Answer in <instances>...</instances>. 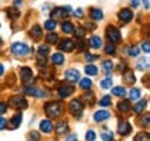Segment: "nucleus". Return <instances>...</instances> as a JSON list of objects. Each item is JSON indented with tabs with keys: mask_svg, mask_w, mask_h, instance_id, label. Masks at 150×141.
I'll use <instances>...</instances> for the list:
<instances>
[{
	"mask_svg": "<svg viewBox=\"0 0 150 141\" xmlns=\"http://www.w3.org/2000/svg\"><path fill=\"white\" fill-rule=\"evenodd\" d=\"M46 41H47L49 44H57L59 37H57V34L56 32H49L47 37H46Z\"/></svg>",
	"mask_w": 150,
	"mask_h": 141,
	"instance_id": "nucleus-29",
	"label": "nucleus"
},
{
	"mask_svg": "<svg viewBox=\"0 0 150 141\" xmlns=\"http://www.w3.org/2000/svg\"><path fill=\"white\" fill-rule=\"evenodd\" d=\"M85 57H86V60H95V59H97V56H93V54H91V53H86Z\"/></svg>",
	"mask_w": 150,
	"mask_h": 141,
	"instance_id": "nucleus-47",
	"label": "nucleus"
},
{
	"mask_svg": "<svg viewBox=\"0 0 150 141\" xmlns=\"http://www.w3.org/2000/svg\"><path fill=\"white\" fill-rule=\"evenodd\" d=\"M61 28H63V31H64L65 34H71L72 31H75L74 25H72L71 22H63V25H61Z\"/></svg>",
	"mask_w": 150,
	"mask_h": 141,
	"instance_id": "nucleus-32",
	"label": "nucleus"
},
{
	"mask_svg": "<svg viewBox=\"0 0 150 141\" xmlns=\"http://www.w3.org/2000/svg\"><path fill=\"white\" fill-rule=\"evenodd\" d=\"M72 92H74V87H72V85H65L64 84V85H61V87L59 88V94L61 98L70 97Z\"/></svg>",
	"mask_w": 150,
	"mask_h": 141,
	"instance_id": "nucleus-13",
	"label": "nucleus"
},
{
	"mask_svg": "<svg viewBox=\"0 0 150 141\" xmlns=\"http://www.w3.org/2000/svg\"><path fill=\"white\" fill-rule=\"evenodd\" d=\"M0 46H1V39H0Z\"/></svg>",
	"mask_w": 150,
	"mask_h": 141,
	"instance_id": "nucleus-55",
	"label": "nucleus"
},
{
	"mask_svg": "<svg viewBox=\"0 0 150 141\" xmlns=\"http://www.w3.org/2000/svg\"><path fill=\"white\" fill-rule=\"evenodd\" d=\"M91 46L93 49H100L103 46L102 38H100V37H92L91 38Z\"/></svg>",
	"mask_w": 150,
	"mask_h": 141,
	"instance_id": "nucleus-17",
	"label": "nucleus"
},
{
	"mask_svg": "<svg viewBox=\"0 0 150 141\" xmlns=\"http://www.w3.org/2000/svg\"><path fill=\"white\" fill-rule=\"evenodd\" d=\"M118 17H120V20L124 22H129L132 18H134V13L129 10V9H124L118 13Z\"/></svg>",
	"mask_w": 150,
	"mask_h": 141,
	"instance_id": "nucleus-10",
	"label": "nucleus"
},
{
	"mask_svg": "<svg viewBox=\"0 0 150 141\" xmlns=\"http://www.w3.org/2000/svg\"><path fill=\"white\" fill-rule=\"evenodd\" d=\"M59 48L61 50H65V52H71L74 49V42L71 39H63L61 42L59 44Z\"/></svg>",
	"mask_w": 150,
	"mask_h": 141,
	"instance_id": "nucleus-14",
	"label": "nucleus"
},
{
	"mask_svg": "<svg viewBox=\"0 0 150 141\" xmlns=\"http://www.w3.org/2000/svg\"><path fill=\"white\" fill-rule=\"evenodd\" d=\"M11 50H13V53L17 54V56H25V54H28V52H29V48H28L27 44L16 42V44H13V46H11Z\"/></svg>",
	"mask_w": 150,
	"mask_h": 141,
	"instance_id": "nucleus-3",
	"label": "nucleus"
},
{
	"mask_svg": "<svg viewBox=\"0 0 150 141\" xmlns=\"http://www.w3.org/2000/svg\"><path fill=\"white\" fill-rule=\"evenodd\" d=\"M71 7H57L54 9L53 13H52V17H53V21L54 20H64L65 17L70 14Z\"/></svg>",
	"mask_w": 150,
	"mask_h": 141,
	"instance_id": "nucleus-4",
	"label": "nucleus"
},
{
	"mask_svg": "<svg viewBox=\"0 0 150 141\" xmlns=\"http://www.w3.org/2000/svg\"><path fill=\"white\" fill-rule=\"evenodd\" d=\"M85 138H86V141H95V140H96V134H95V131H93V130H88Z\"/></svg>",
	"mask_w": 150,
	"mask_h": 141,
	"instance_id": "nucleus-39",
	"label": "nucleus"
},
{
	"mask_svg": "<svg viewBox=\"0 0 150 141\" xmlns=\"http://www.w3.org/2000/svg\"><path fill=\"white\" fill-rule=\"evenodd\" d=\"M125 69H127L125 63H121V64H120V70H125Z\"/></svg>",
	"mask_w": 150,
	"mask_h": 141,
	"instance_id": "nucleus-52",
	"label": "nucleus"
},
{
	"mask_svg": "<svg viewBox=\"0 0 150 141\" xmlns=\"http://www.w3.org/2000/svg\"><path fill=\"white\" fill-rule=\"evenodd\" d=\"M108 117H110V112L108 110H99V112H96V113L93 115V119L97 123H102L104 120H107Z\"/></svg>",
	"mask_w": 150,
	"mask_h": 141,
	"instance_id": "nucleus-11",
	"label": "nucleus"
},
{
	"mask_svg": "<svg viewBox=\"0 0 150 141\" xmlns=\"http://www.w3.org/2000/svg\"><path fill=\"white\" fill-rule=\"evenodd\" d=\"M6 110H7V105H6V103H1V102H0V115L6 113Z\"/></svg>",
	"mask_w": 150,
	"mask_h": 141,
	"instance_id": "nucleus-45",
	"label": "nucleus"
},
{
	"mask_svg": "<svg viewBox=\"0 0 150 141\" xmlns=\"http://www.w3.org/2000/svg\"><path fill=\"white\" fill-rule=\"evenodd\" d=\"M79 85H81V88H83V89H89V88L92 87V81L86 77V78H82V80H81Z\"/></svg>",
	"mask_w": 150,
	"mask_h": 141,
	"instance_id": "nucleus-33",
	"label": "nucleus"
},
{
	"mask_svg": "<svg viewBox=\"0 0 150 141\" xmlns=\"http://www.w3.org/2000/svg\"><path fill=\"white\" fill-rule=\"evenodd\" d=\"M42 28L39 27V25H35V27H32V29H31V37L35 39H40V37H42Z\"/></svg>",
	"mask_w": 150,
	"mask_h": 141,
	"instance_id": "nucleus-19",
	"label": "nucleus"
},
{
	"mask_svg": "<svg viewBox=\"0 0 150 141\" xmlns=\"http://www.w3.org/2000/svg\"><path fill=\"white\" fill-rule=\"evenodd\" d=\"M45 28L49 29V31H54V29H56V21H53V20H47V21L45 22Z\"/></svg>",
	"mask_w": 150,
	"mask_h": 141,
	"instance_id": "nucleus-35",
	"label": "nucleus"
},
{
	"mask_svg": "<svg viewBox=\"0 0 150 141\" xmlns=\"http://www.w3.org/2000/svg\"><path fill=\"white\" fill-rule=\"evenodd\" d=\"M76 138H78V137H76V134H71V136L68 137L65 141H76Z\"/></svg>",
	"mask_w": 150,
	"mask_h": 141,
	"instance_id": "nucleus-49",
	"label": "nucleus"
},
{
	"mask_svg": "<svg viewBox=\"0 0 150 141\" xmlns=\"http://www.w3.org/2000/svg\"><path fill=\"white\" fill-rule=\"evenodd\" d=\"M78 48H79V49H83V48H85V44H83L82 41H79V42H78Z\"/></svg>",
	"mask_w": 150,
	"mask_h": 141,
	"instance_id": "nucleus-51",
	"label": "nucleus"
},
{
	"mask_svg": "<svg viewBox=\"0 0 150 141\" xmlns=\"http://www.w3.org/2000/svg\"><path fill=\"white\" fill-rule=\"evenodd\" d=\"M103 70H104L108 74V73L112 70V62H110V60H106V62L103 63Z\"/></svg>",
	"mask_w": 150,
	"mask_h": 141,
	"instance_id": "nucleus-37",
	"label": "nucleus"
},
{
	"mask_svg": "<svg viewBox=\"0 0 150 141\" xmlns=\"http://www.w3.org/2000/svg\"><path fill=\"white\" fill-rule=\"evenodd\" d=\"M3 71H4V67H3V64H0V76L3 74Z\"/></svg>",
	"mask_w": 150,
	"mask_h": 141,
	"instance_id": "nucleus-53",
	"label": "nucleus"
},
{
	"mask_svg": "<svg viewBox=\"0 0 150 141\" xmlns=\"http://www.w3.org/2000/svg\"><path fill=\"white\" fill-rule=\"evenodd\" d=\"M146 103H147V102H146L145 99H143V101H139V102H138V103H136V105H135V106H134L135 113H140V112H142V110L145 109Z\"/></svg>",
	"mask_w": 150,
	"mask_h": 141,
	"instance_id": "nucleus-28",
	"label": "nucleus"
},
{
	"mask_svg": "<svg viewBox=\"0 0 150 141\" xmlns=\"http://www.w3.org/2000/svg\"><path fill=\"white\" fill-rule=\"evenodd\" d=\"M129 131H131V125L127 120H120V123H118V133L121 136H128Z\"/></svg>",
	"mask_w": 150,
	"mask_h": 141,
	"instance_id": "nucleus-9",
	"label": "nucleus"
},
{
	"mask_svg": "<svg viewBox=\"0 0 150 141\" xmlns=\"http://www.w3.org/2000/svg\"><path fill=\"white\" fill-rule=\"evenodd\" d=\"M100 85H102L104 89H107V88H110L112 85V80L110 78V77H107V78H104V80L100 82Z\"/></svg>",
	"mask_w": 150,
	"mask_h": 141,
	"instance_id": "nucleus-36",
	"label": "nucleus"
},
{
	"mask_svg": "<svg viewBox=\"0 0 150 141\" xmlns=\"http://www.w3.org/2000/svg\"><path fill=\"white\" fill-rule=\"evenodd\" d=\"M124 81L127 82V84H134L135 82V76L132 71H127L125 73V76H124Z\"/></svg>",
	"mask_w": 150,
	"mask_h": 141,
	"instance_id": "nucleus-26",
	"label": "nucleus"
},
{
	"mask_svg": "<svg viewBox=\"0 0 150 141\" xmlns=\"http://www.w3.org/2000/svg\"><path fill=\"white\" fill-rule=\"evenodd\" d=\"M85 73L88 76H96L97 74V67L95 64H88L85 67Z\"/></svg>",
	"mask_w": 150,
	"mask_h": 141,
	"instance_id": "nucleus-22",
	"label": "nucleus"
},
{
	"mask_svg": "<svg viewBox=\"0 0 150 141\" xmlns=\"http://www.w3.org/2000/svg\"><path fill=\"white\" fill-rule=\"evenodd\" d=\"M104 50H106V53H108V54H115V46H114V45H111V44L106 45Z\"/></svg>",
	"mask_w": 150,
	"mask_h": 141,
	"instance_id": "nucleus-41",
	"label": "nucleus"
},
{
	"mask_svg": "<svg viewBox=\"0 0 150 141\" xmlns=\"http://www.w3.org/2000/svg\"><path fill=\"white\" fill-rule=\"evenodd\" d=\"M74 16L75 17H79V18H81V17L83 16V11L81 10V9H76V10L74 11Z\"/></svg>",
	"mask_w": 150,
	"mask_h": 141,
	"instance_id": "nucleus-46",
	"label": "nucleus"
},
{
	"mask_svg": "<svg viewBox=\"0 0 150 141\" xmlns=\"http://www.w3.org/2000/svg\"><path fill=\"white\" fill-rule=\"evenodd\" d=\"M25 92L28 94V95H32V97L35 98H42V97H47L49 94L47 91H45V89H39V88H35V87H28L27 89H25Z\"/></svg>",
	"mask_w": 150,
	"mask_h": 141,
	"instance_id": "nucleus-7",
	"label": "nucleus"
},
{
	"mask_svg": "<svg viewBox=\"0 0 150 141\" xmlns=\"http://www.w3.org/2000/svg\"><path fill=\"white\" fill-rule=\"evenodd\" d=\"M45 112L49 117H57L61 113V106L59 102H49L45 105Z\"/></svg>",
	"mask_w": 150,
	"mask_h": 141,
	"instance_id": "nucleus-1",
	"label": "nucleus"
},
{
	"mask_svg": "<svg viewBox=\"0 0 150 141\" xmlns=\"http://www.w3.org/2000/svg\"><path fill=\"white\" fill-rule=\"evenodd\" d=\"M110 103H111V98L108 97V95H106V97H103V99H100L99 105H102V106H108Z\"/></svg>",
	"mask_w": 150,
	"mask_h": 141,
	"instance_id": "nucleus-38",
	"label": "nucleus"
},
{
	"mask_svg": "<svg viewBox=\"0 0 150 141\" xmlns=\"http://www.w3.org/2000/svg\"><path fill=\"white\" fill-rule=\"evenodd\" d=\"M91 16H92V20H95V21H100V20L103 18V11L100 10V9H92Z\"/></svg>",
	"mask_w": 150,
	"mask_h": 141,
	"instance_id": "nucleus-16",
	"label": "nucleus"
},
{
	"mask_svg": "<svg viewBox=\"0 0 150 141\" xmlns=\"http://www.w3.org/2000/svg\"><path fill=\"white\" fill-rule=\"evenodd\" d=\"M79 71L78 70H74V69H70V70L65 71V80L70 82H76L79 81Z\"/></svg>",
	"mask_w": 150,
	"mask_h": 141,
	"instance_id": "nucleus-8",
	"label": "nucleus"
},
{
	"mask_svg": "<svg viewBox=\"0 0 150 141\" xmlns=\"http://www.w3.org/2000/svg\"><path fill=\"white\" fill-rule=\"evenodd\" d=\"M10 106L16 109H24L28 106L27 101H25V98H21V97H13L10 99Z\"/></svg>",
	"mask_w": 150,
	"mask_h": 141,
	"instance_id": "nucleus-5",
	"label": "nucleus"
},
{
	"mask_svg": "<svg viewBox=\"0 0 150 141\" xmlns=\"http://www.w3.org/2000/svg\"><path fill=\"white\" fill-rule=\"evenodd\" d=\"M118 109H120L121 112H128L129 109H131V103H129V101H121V102L118 103Z\"/></svg>",
	"mask_w": 150,
	"mask_h": 141,
	"instance_id": "nucleus-24",
	"label": "nucleus"
},
{
	"mask_svg": "<svg viewBox=\"0 0 150 141\" xmlns=\"http://www.w3.org/2000/svg\"><path fill=\"white\" fill-rule=\"evenodd\" d=\"M135 141H150V134L149 133H139L135 137Z\"/></svg>",
	"mask_w": 150,
	"mask_h": 141,
	"instance_id": "nucleus-31",
	"label": "nucleus"
},
{
	"mask_svg": "<svg viewBox=\"0 0 150 141\" xmlns=\"http://www.w3.org/2000/svg\"><path fill=\"white\" fill-rule=\"evenodd\" d=\"M112 94L117 95V97H124V95L127 94V91H125L124 87H114L112 88Z\"/></svg>",
	"mask_w": 150,
	"mask_h": 141,
	"instance_id": "nucleus-34",
	"label": "nucleus"
},
{
	"mask_svg": "<svg viewBox=\"0 0 150 141\" xmlns=\"http://www.w3.org/2000/svg\"><path fill=\"white\" fill-rule=\"evenodd\" d=\"M52 62L57 66L63 64V63H64V56H63V53H54L53 56H52Z\"/></svg>",
	"mask_w": 150,
	"mask_h": 141,
	"instance_id": "nucleus-20",
	"label": "nucleus"
},
{
	"mask_svg": "<svg viewBox=\"0 0 150 141\" xmlns=\"http://www.w3.org/2000/svg\"><path fill=\"white\" fill-rule=\"evenodd\" d=\"M40 130H42L43 133H50V131L53 130V123L47 119L42 120V122H40Z\"/></svg>",
	"mask_w": 150,
	"mask_h": 141,
	"instance_id": "nucleus-15",
	"label": "nucleus"
},
{
	"mask_svg": "<svg viewBox=\"0 0 150 141\" xmlns=\"http://www.w3.org/2000/svg\"><path fill=\"white\" fill-rule=\"evenodd\" d=\"M142 48H143V50H145V53H149V52H150V44H149V41H146Z\"/></svg>",
	"mask_w": 150,
	"mask_h": 141,
	"instance_id": "nucleus-44",
	"label": "nucleus"
},
{
	"mask_svg": "<svg viewBox=\"0 0 150 141\" xmlns=\"http://www.w3.org/2000/svg\"><path fill=\"white\" fill-rule=\"evenodd\" d=\"M85 29L83 28H76V31H75V35L78 37V38H83L85 37Z\"/></svg>",
	"mask_w": 150,
	"mask_h": 141,
	"instance_id": "nucleus-43",
	"label": "nucleus"
},
{
	"mask_svg": "<svg viewBox=\"0 0 150 141\" xmlns=\"http://www.w3.org/2000/svg\"><path fill=\"white\" fill-rule=\"evenodd\" d=\"M139 98H140V89L132 88V89L129 91V99H131V101H138Z\"/></svg>",
	"mask_w": 150,
	"mask_h": 141,
	"instance_id": "nucleus-21",
	"label": "nucleus"
},
{
	"mask_svg": "<svg viewBox=\"0 0 150 141\" xmlns=\"http://www.w3.org/2000/svg\"><path fill=\"white\" fill-rule=\"evenodd\" d=\"M82 109H83V105H82V102H81V101H78V99L71 101V103H70V112L74 115V116H79V115L82 113Z\"/></svg>",
	"mask_w": 150,
	"mask_h": 141,
	"instance_id": "nucleus-6",
	"label": "nucleus"
},
{
	"mask_svg": "<svg viewBox=\"0 0 150 141\" xmlns=\"http://www.w3.org/2000/svg\"><path fill=\"white\" fill-rule=\"evenodd\" d=\"M20 74H21V80L25 82V84L32 80V70L28 69V67H22L21 70H20Z\"/></svg>",
	"mask_w": 150,
	"mask_h": 141,
	"instance_id": "nucleus-12",
	"label": "nucleus"
},
{
	"mask_svg": "<svg viewBox=\"0 0 150 141\" xmlns=\"http://www.w3.org/2000/svg\"><path fill=\"white\" fill-rule=\"evenodd\" d=\"M67 130H68V126H67L65 122H60L59 125L56 126V131H57L59 134H63V133H65Z\"/></svg>",
	"mask_w": 150,
	"mask_h": 141,
	"instance_id": "nucleus-25",
	"label": "nucleus"
},
{
	"mask_svg": "<svg viewBox=\"0 0 150 141\" xmlns=\"http://www.w3.org/2000/svg\"><path fill=\"white\" fill-rule=\"evenodd\" d=\"M138 54H139V48H138V46H131V48H129V56L136 57Z\"/></svg>",
	"mask_w": 150,
	"mask_h": 141,
	"instance_id": "nucleus-40",
	"label": "nucleus"
},
{
	"mask_svg": "<svg viewBox=\"0 0 150 141\" xmlns=\"http://www.w3.org/2000/svg\"><path fill=\"white\" fill-rule=\"evenodd\" d=\"M4 127H6V119L0 117V130H3Z\"/></svg>",
	"mask_w": 150,
	"mask_h": 141,
	"instance_id": "nucleus-48",
	"label": "nucleus"
},
{
	"mask_svg": "<svg viewBox=\"0 0 150 141\" xmlns=\"http://www.w3.org/2000/svg\"><path fill=\"white\" fill-rule=\"evenodd\" d=\"M131 4H132V7H136V6L139 4V1H132V3H131Z\"/></svg>",
	"mask_w": 150,
	"mask_h": 141,
	"instance_id": "nucleus-54",
	"label": "nucleus"
},
{
	"mask_svg": "<svg viewBox=\"0 0 150 141\" xmlns=\"http://www.w3.org/2000/svg\"><path fill=\"white\" fill-rule=\"evenodd\" d=\"M149 119H150V116H149V115H146V116H145V122H143V125H145V126L149 125Z\"/></svg>",
	"mask_w": 150,
	"mask_h": 141,
	"instance_id": "nucleus-50",
	"label": "nucleus"
},
{
	"mask_svg": "<svg viewBox=\"0 0 150 141\" xmlns=\"http://www.w3.org/2000/svg\"><path fill=\"white\" fill-rule=\"evenodd\" d=\"M102 140L103 141H112L114 140V134H112V131L104 130L102 133Z\"/></svg>",
	"mask_w": 150,
	"mask_h": 141,
	"instance_id": "nucleus-30",
	"label": "nucleus"
},
{
	"mask_svg": "<svg viewBox=\"0 0 150 141\" xmlns=\"http://www.w3.org/2000/svg\"><path fill=\"white\" fill-rule=\"evenodd\" d=\"M149 67V59L145 57V59H140L138 62V70H146Z\"/></svg>",
	"mask_w": 150,
	"mask_h": 141,
	"instance_id": "nucleus-27",
	"label": "nucleus"
},
{
	"mask_svg": "<svg viewBox=\"0 0 150 141\" xmlns=\"http://www.w3.org/2000/svg\"><path fill=\"white\" fill-rule=\"evenodd\" d=\"M106 34H107V38H108V41L111 42V45L118 44V42L121 41V32H120V31H118V28H115L114 25L107 27Z\"/></svg>",
	"mask_w": 150,
	"mask_h": 141,
	"instance_id": "nucleus-2",
	"label": "nucleus"
},
{
	"mask_svg": "<svg viewBox=\"0 0 150 141\" xmlns=\"http://www.w3.org/2000/svg\"><path fill=\"white\" fill-rule=\"evenodd\" d=\"M21 120H22V115H20V113L16 115V116L10 120V127L11 129H17L18 126L21 125Z\"/></svg>",
	"mask_w": 150,
	"mask_h": 141,
	"instance_id": "nucleus-18",
	"label": "nucleus"
},
{
	"mask_svg": "<svg viewBox=\"0 0 150 141\" xmlns=\"http://www.w3.org/2000/svg\"><path fill=\"white\" fill-rule=\"evenodd\" d=\"M28 141H39V134L36 131H32L28 134Z\"/></svg>",
	"mask_w": 150,
	"mask_h": 141,
	"instance_id": "nucleus-42",
	"label": "nucleus"
},
{
	"mask_svg": "<svg viewBox=\"0 0 150 141\" xmlns=\"http://www.w3.org/2000/svg\"><path fill=\"white\" fill-rule=\"evenodd\" d=\"M47 53H49V46L47 45L39 46V49H38V56H39V57H46Z\"/></svg>",
	"mask_w": 150,
	"mask_h": 141,
	"instance_id": "nucleus-23",
	"label": "nucleus"
}]
</instances>
